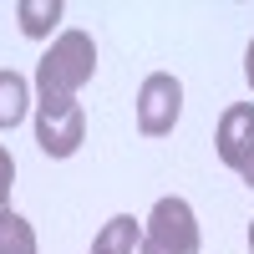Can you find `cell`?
<instances>
[{"mask_svg":"<svg viewBox=\"0 0 254 254\" xmlns=\"http://www.w3.org/2000/svg\"><path fill=\"white\" fill-rule=\"evenodd\" d=\"M92 71H97V41L87 31H61L36 61V102L76 97L92 81Z\"/></svg>","mask_w":254,"mask_h":254,"instance_id":"cell-1","label":"cell"},{"mask_svg":"<svg viewBox=\"0 0 254 254\" xmlns=\"http://www.w3.org/2000/svg\"><path fill=\"white\" fill-rule=\"evenodd\" d=\"M198 219H193V203L168 193L153 203V214L142 224V244L137 254H198Z\"/></svg>","mask_w":254,"mask_h":254,"instance_id":"cell-2","label":"cell"},{"mask_svg":"<svg viewBox=\"0 0 254 254\" xmlns=\"http://www.w3.org/2000/svg\"><path fill=\"white\" fill-rule=\"evenodd\" d=\"M87 137V112L76 97H51L36 102V142L46 158H71Z\"/></svg>","mask_w":254,"mask_h":254,"instance_id":"cell-3","label":"cell"},{"mask_svg":"<svg viewBox=\"0 0 254 254\" xmlns=\"http://www.w3.org/2000/svg\"><path fill=\"white\" fill-rule=\"evenodd\" d=\"M178 112H183V81L173 71L142 76V87H137V132L142 137H168L178 127Z\"/></svg>","mask_w":254,"mask_h":254,"instance_id":"cell-4","label":"cell"},{"mask_svg":"<svg viewBox=\"0 0 254 254\" xmlns=\"http://www.w3.org/2000/svg\"><path fill=\"white\" fill-rule=\"evenodd\" d=\"M214 147H219V163L234 168V173L254 158V102H234V107H224L219 132H214Z\"/></svg>","mask_w":254,"mask_h":254,"instance_id":"cell-5","label":"cell"},{"mask_svg":"<svg viewBox=\"0 0 254 254\" xmlns=\"http://www.w3.org/2000/svg\"><path fill=\"white\" fill-rule=\"evenodd\" d=\"M142 244V224L132 214H112L107 224L97 229V239H92V254H132Z\"/></svg>","mask_w":254,"mask_h":254,"instance_id":"cell-6","label":"cell"},{"mask_svg":"<svg viewBox=\"0 0 254 254\" xmlns=\"http://www.w3.org/2000/svg\"><path fill=\"white\" fill-rule=\"evenodd\" d=\"M61 15H66L61 0H15V20H20V31H26L31 41H46L61 26Z\"/></svg>","mask_w":254,"mask_h":254,"instance_id":"cell-7","label":"cell"},{"mask_svg":"<svg viewBox=\"0 0 254 254\" xmlns=\"http://www.w3.org/2000/svg\"><path fill=\"white\" fill-rule=\"evenodd\" d=\"M31 112V81L20 71H0V127H20Z\"/></svg>","mask_w":254,"mask_h":254,"instance_id":"cell-8","label":"cell"},{"mask_svg":"<svg viewBox=\"0 0 254 254\" xmlns=\"http://www.w3.org/2000/svg\"><path fill=\"white\" fill-rule=\"evenodd\" d=\"M0 254H36V229H31V219H20L15 208L0 214Z\"/></svg>","mask_w":254,"mask_h":254,"instance_id":"cell-9","label":"cell"},{"mask_svg":"<svg viewBox=\"0 0 254 254\" xmlns=\"http://www.w3.org/2000/svg\"><path fill=\"white\" fill-rule=\"evenodd\" d=\"M10 188H15V158H10V147H0V214L10 203Z\"/></svg>","mask_w":254,"mask_h":254,"instance_id":"cell-10","label":"cell"},{"mask_svg":"<svg viewBox=\"0 0 254 254\" xmlns=\"http://www.w3.org/2000/svg\"><path fill=\"white\" fill-rule=\"evenodd\" d=\"M244 76H249V87H254V41H249V51H244Z\"/></svg>","mask_w":254,"mask_h":254,"instance_id":"cell-11","label":"cell"},{"mask_svg":"<svg viewBox=\"0 0 254 254\" xmlns=\"http://www.w3.org/2000/svg\"><path fill=\"white\" fill-rule=\"evenodd\" d=\"M239 178H244V183H249V188H254V158H249V163H244V168H239Z\"/></svg>","mask_w":254,"mask_h":254,"instance_id":"cell-12","label":"cell"},{"mask_svg":"<svg viewBox=\"0 0 254 254\" xmlns=\"http://www.w3.org/2000/svg\"><path fill=\"white\" fill-rule=\"evenodd\" d=\"M249 254H254V219H249Z\"/></svg>","mask_w":254,"mask_h":254,"instance_id":"cell-13","label":"cell"}]
</instances>
